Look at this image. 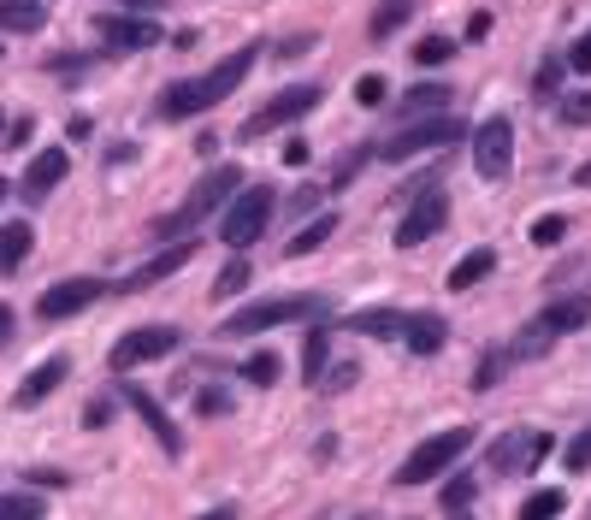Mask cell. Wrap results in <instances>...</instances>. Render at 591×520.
I'll return each instance as SVG.
<instances>
[{
	"label": "cell",
	"mask_w": 591,
	"mask_h": 520,
	"mask_svg": "<svg viewBox=\"0 0 591 520\" xmlns=\"http://www.w3.org/2000/svg\"><path fill=\"white\" fill-rule=\"evenodd\" d=\"M255 60H260V48H237V54H225L214 72H201V77H178V83H166L160 101H154V118H166V125H178V118H201V113H214L225 95H237L242 90V77L255 72Z\"/></svg>",
	"instance_id": "obj_1"
},
{
	"label": "cell",
	"mask_w": 591,
	"mask_h": 520,
	"mask_svg": "<svg viewBox=\"0 0 591 520\" xmlns=\"http://www.w3.org/2000/svg\"><path fill=\"white\" fill-rule=\"evenodd\" d=\"M242 189V171L237 166H207L196 184H189V196L178 214H166V219H154V237H189L207 214H219V207H231V196Z\"/></svg>",
	"instance_id": "obj_2"
},
{
	"label": "cell",
	"mask_w": 591,
	"mask_h": 520,
	"mask_svg": "<svg viewBox=\"0 0 591 520\" xmlns=\"http://www.w3.org/2000/svg\"><path fill=\"white\" fill-rule=\"evenodd\" d=\"M467 449H474V426H449V431H438V438H426V444H414L408 456H403V467H396V485H432L438 474H449Z\"/></svg>",
	"instance_id": "obj_3"
},
{
	"label": "cell",
	"mask_w": 591,
	"mask_h": 520,
	"mask_svg": "<svg viewBox=\"0 0 591 520\" xmlns=\"http://www.w3.org/2000/svg\"><path fill=\"white\" fill-rule=\"evenodd\" d=\"M296 320H325V302H320V297H272V302L237 308V314H225L219 337H255V332H272V325H296Z\"/></svg>",
	"instance_id": "obj_4"
},
{
	"label": "cell",
	"mask_w": 591,
	"mask_h": 520,
	"mask_svg": "<svg viewBox=\"0 0 591 520\" xmlns=\"http://www.w3.org/2000/svg\"><path fill=\"white\" fill-rule=\"evenodd\" d=\"M272 207H278V196L267 184H242L231 196V207H225V219H219V237L231 242L237 254L255 249V242L267 237V225H272Z\"/></svg>",
	"instance_id": "obj_5"
},
{
	"label": "cell",
	"mask_w": 591,
	"mask_h": 520,
	"mask_svg": "<svg viewBox=\"0 0 591 520\" xmlns=\"http://www.w3.org/2000/svg\"><path fill=\"white\" fill-rule=\"evenodd\" d=\"M314 107H320V83H290V90H278L255 118H242L237 136H242V143H260V136H272V131L296 125V118H308Z\"/></svg>",
	"instance_id": "obj_6"
},
{
	"label": "cell",
	"mask_w": 591,
	"mask_h": 520,
	"mask_svg": "<svg viewBox=\"0 0 591 520\" xmlns=\"http://www.w3.org/2000/svg\"><path fill=\"white\" fill-rule=\"evenodd\" d=\"M456 136H462V118H449V113L414 118V125H403L396 136L379 143V160H385V166H403V160H414V154H426V148H449Z\"/></svg>",
	"instance_id": "obj_7"
},
{
	"label": "cell",
	"mask_w": 591,
	"mask_h": 520,
	"mask_svg": "<svg viewBox=\"0 0 591 520\" xmlns=\"http://www.w3.org/2000/svg\"><path fill=\"white\" fill-rule=\"evenodd\" d=\"M474 171H479L485 184H502L515 171V125L502 113H491L474 131Z\"/></svg>",
	"instance_id": "obj_8"
},
{
	"label": "cell",
	"mask_w": 591,
	"mask_h": 520,
	"mask_svg": "<svg viewBox=\"0 0 591 520\" xmlns=\"http://www.w3.org/2000/svg\"><path fill=\"white\" fill-rule=\"evenodd\" d=\"M178 350V325H136V332H125L113 343V355H107V367L113 373H136V367H148V361H160Z\"/></svg>",
	"instance_id": "obj_9"
},
{
	"label": "cell",
	"mask_w": 591,
	"mask_h": 520,
	"mask_svg": "<svg viewBox=\"0 0 591 520\" xmlns=\"http://www.w3.org/2000/svg\"><path fill=\"white\" fill-rule=\"evenodd\" d=\"M556 449L550 431H538V426H515V431H502L497 449H491V474L497 479H509V474H527V467H538Z\"/></svg>",
	"instance_id": "obj_10"
},
{
	"label": "cell",
	"mask_w": 591,
	"mask_h": 520,
	"mask_svg": "<svg viewBox=\"0 0 591 520\" xmlns=\"http://www.w3.org/2000/svg\"><path fill=\"white\" fill-rule=\"evenodd\" d=\"M449 225V201H444V189H421L414 196V207L403 219H396V249H421V242H432Z\"/></svg>",
	"instance_id": "obj_11"
},
{
	"label": "cell",
	"mask_w": 591,
	"mask_h": 520,
	"mask_svg": "<svg viewBox=\"0 0 591 520\" xmlns=\"http://www.w3.org/2000/svg\"><path fill=\"white\" fill-rule=\"evenodd\" d=\"M101 297H107V284H101V279H60V284L42 290L37 314L42 320H72V314H83V308H95Z\"/></svg>",
	"instance_id": "obj_12"
},
{
	"label": "cell",
	"mask_w": 591,
	"mask_h": 520,
	"mask_svg": "<svg viewBox=\"0 0 591 520\" xmlns=\"http://www.w3.org/2000/svg\"><path fill=\"white\" fill-rule=\"evenodd\" d=\"M95 37L107 42L113 54H136V48H154V42H160V24L131 19V12H107V19H95Z\"/></svg>",
	"instance_id": "obj_13"
},
{
	"label": "cell",
	"mask_w": 591,
	"mask_h": 520,
	"mask_svg": "<svg viewBox=\"0 0 591 520\" xmlns=\"http://www.w3.org/2000/svg\"><path fill=\"white\" fill-rule=\"evenodd\" d=\"M65 171H72V154H65V148H42L37 160L24 166V184H19L24 201H30V207L48 201V196H54V189L65 184Z\"/></svg>",
	"instance_id": "obj_14"
},
{
	"label": "cell",
	"mask_w": 591,
	"mask_h": 520,
	"mask_svg": "<svg viewBox=\"0 0 591 520\" xmlns=\"http://www.w3.org/2000/svg\"><path fill=\"white\" fill-rule=\"evenodd\" d=\"M196 254H201V242H196V237H178V242H172V249H160V254H154L148 267H136V272H131V279L118 284V290H148V284H160V279H172V272H184Z\"/></svg>",
	"instance_id": "obj_15"
},
{
	"label": "cell",
	"mask_w": 591,
	"mask_h": 520,
	"mask_svg": "<svg viewBox=\"0 0 591 520\" xmlns=\"http://www.w3.org/2000/svg\"><path fill=\"white\" fill-rule=\"evenodd\" d=\"M65 373H72V361H65V355H48L42 367H30V373H24V385L12 391V408H42L48 396L65 385Z\"/></svg>",
	"instance_id": "obj_16"
},
{
	"label": "cell",
	"mask_w": 591,
	"mask_h": 520,
	"mask_svg": "<svg viewBox=\"0 0 591 520\" xmlns=\"http://www.w3.org/2000/svg\"><path fill=\"white\" fill-rule=\"evenodd\" d=\"M125 403L136 408V420H143V426L154 431V438H160V449H166V456H184V431H178V426L166 420V408L154 403L148 391H125Z\"/></svg>",
	"instance_id": "obj_17"
},
{
	"label": "cell",
	"mask_w": 591,
	"mask_h": 520,
	"mask_svg": "<svg viewBox=\"0 0 591 520\" xmlns=\"http://www.w3.org/2000/svg\"><path fill=\"white\" fill-rule=\"evenodd\" d=\"M343 332L391 343V337H403V332H408V314H403V308H361V314L343 320Z\"/></svg>",
	"instance_id": "obj_18"
},
{
	"label": "cell",
	"mask_w": 591,
	"mask_h": 520,
	"mask_svg": "<svg viewBox=\"0 0 591 520\" xmlns=\"http://www.w3.org/2000/svg\"><path fill=\"white\" fill-rule=\"evenodd\" d=\"M556 337H562V332H556V325H550V314H538V320H527V325H520V332H515V343H509V350H502V355H509V361H545Z\"/></svg>",
	"instance_id": "obj_19"
},
{
	"label": "cell",
	"mask_w": 591,
	"mask_h": 520,
	"mask_svg": "<svg viewBox=\"0 0 591 520\" xmlns=\"http://www.w3.org/2000/svg\"><path fill=\"white\" fill-rule=\"evenodd\" d=\"M30 249H37V231H30L24 219H12V225H0V279H12V272L30 260Z\"/></svg>",
	"instance_id": "obj_20"
},
{
	"label": "cell",
	"mask_w": 591,
	"mask_h": 520,
	"mask_svg": "<svg viewBox=\"0 0 591 520\" xmlns=\"http://www.w3.org/2000/svg\"><path fill=\"white\" fill-rule=\"evenodd\" d=\"M444 337H449V325H444L438 314H408V332H403L408 355H438Z\"/></svg>",
	"instance_id": "obj_21"
},
{
	"label": "cell",
	"mask_w": 591,
	"mask_h": 520,
	"mask_svg": "<svg viewBox=\"0 0 591 520\" xmlns=\"http://www.w3.org/2000/svg\"><path fill=\"white\" fill-rule=\"evenodd\" d=\"M491 267H497L491 249H467L456 267H449V290H456V297H462V290H474L479 279H491Z\"/></svg>",
	"instance_id": "obj_22"
},
{
	"label": "cell",
	"mask_w": 591,
	"mask_h": 520,
	"mask_svg": "<svg viewBox=\"0 0 591 520\" xmlns=\"http://www.w3.org/2000/svg\"><path fill=\"white\" fill-rule=\"evenodd\" d=\"M408 19H414V0H379L373 19H367V37H373V42H391Z\"/></svg>",
	"instance_id": "obj_23"
},
{
	"label": "cell",
	"mask_w": 591,
	"mask_h": 520,
	"mask_svg": "<svg viewBox=\"0 0 591 520\" xmlns=\"http://www.w3.org/2000/svg\"><path fill=\"white\" fill-rule=\"evenodd\" d=\"M325 361H332V332H325V320H314V332H308V343H302V378L308 385L325 378Z\"/></svg>",
	"instance_id": "obj_24"
},
{
	"label": "cell",
	"mask_w": 591,
	"mask_h": 520,
	"mask_svg": "<svg viewBox=\"0 0 591 520\" xmlns=\"http://www.w3.org/2000/svg\"><path fill=\"white\" fill-rule=\"evenodd\" d=\"M48 12L37 0H0V30H12V37H30V30H42Z\"/></svg>",
	"instance_id": "obj_25"
},
{
	"label": "cell",
	"mask_w": 591,
	"mask_h": 520,
	"mask_svg": "<svg viewBox=\"0 0 591 520\" xmlns=\"http://www.w3.org/2000/svg\"><path fill=\"white\" fill-rule=\"evenodd\" d=\"M332 231H338V214H314V219H308V225H302V231H296V237H290V249H284V260H302V254H314V249H320V242H325V237H332Z\"/></svg>",
	"instance_id": "obj_26"
},
{
	"label": "cell",
	"mask_w": 591,
	"mask_h": 520,
	"mask_svg": "<svg viewBox=\"0 0 591 520\" xmlns=\"http://www.w3.org/2000/svg\"><path fill=\"white\" fill-rule=\"evenodd\" d=\"M449 107V90H444V83H414V90L403 95V113L408 118H438Z\"/></svg>",
	"instance_id": "obj_27"
},
{
	"label": "cell",
	"mask_w": 591,
	"mask_h": 520,
	"mask_svg": "<svg viewBox=\"0 0 591 520\" xmlns=\"http://www.w3.org/2000/svg\"><path fill=\"white\" fill-rule=\"evenodd\" d=\"M545 314H550L556 332L568 337V332H580V325H591V302H585V297H562V302H550Z\"/></svg>",
	"instance_id": "obj_28"
},
{
	"label": "cell",
	"mask_w": 591,
	"mask_h": 520,
	"mask_svg": "<svg viewBox=\"0 0 591 520\" xmlns=\"http://www.w3.org/2000/svg\"><path fill=\"white\" fill-rule=\"evenodd\" d=\"M562 509H568V497H562V491H550V485H545V491H532L527 502H520V514H515V520H556Z\"/></svg>",
	"instance_id": "obj_29"
},
{
	"label": "cell",
	"mask_w": 591,
	"mask_h": 520,
	"mask_svg": "<svg viewBox=\"0 0 591 520\" xmlns=\"http://www.w3.org/2000/svg\"><path fill=\"white\" fill-rule=\"evenodd\" d=\"M42 514H48V497H30V491L0 497V520H42Z\"/></svg>",
	"instance_id": "obj_30"
},
{
	"label": "cell",
	"mask_w": 591,
	"mask_h": 520,
	"mask_svg": "<svg viewBox=\"0 0 591 520\" xmlns=\"http://www.w3.org/2000/svg\"><path fill=\"white\" fill-rule=\"evenodd\" d=\"M242 378H249V385H260V391H272L278 378H284V361H278L272 350H260V355L249 361V367H242Z\"/></svg>",
	"instance_id": "obj_31"
},
{
	"label": "cell",
	"mask_w": 591,
	"mask_h": 520,
	"mask_svg": "<svg viewBox=\"0 0 591 520\" xmlns=\"http://www.w3.org/2000/svg\"><path fill=\"white\" fill-rule=\"evenodd\" d=\"M556 118H562V125H573V131H585V125H591V90L562 95V101H556Z\"/></svg>",
	"instance_id": "obj_32"
},
{
	"label": "cell",
	"mask_w": 591,
	"mask_h": 520,
	"mask_svg": "<svg viewBox=\"0 0 591 520\" xmlns=\"http://www.w3.org/2000/svg\"><path fill=\"white\" fill-rule=\"evenodd\" d=\"M449 54H456V42H449V37H421V42H414V65H421V72L444 65Z\"/></svg>",
	"instance_id": "obj_33"
},
{
	"label": "cell",
	"mask_w": 591,
	"mask_h": 520,
	"mask_svg": "<svg viewBox=\"0 0 591 520\" xmlns=\"http://www.w3.org/2000/svg\"><path fill=\"white\" fill-rule=\"evenodd\" d=\"M249 279H255V267H249V260H225V272H219L214 297H219V302H225V297H237V290L249 284Z\"/></svg>",
	"instance_id": "obj_34"
},
{
	"label": "cell",
	"mask_w": 591,
	"mask_h": 520,
	"mask_svg": "<svg viewBox=\"0 0 591 520\" xmlns=\"http://www.w3.org/2000/svg\"><path fill=\"white\" fill-rule=\"evenodd\" d=\"M438 497H444V509H449V514H462V509H467V502H474V474L449 479V485H444V491H438Z\"/></svg>",
	"instance_id": "obj_35"
},
{
	"label": "cell",
	"mask_w": 591,
	"mask_h": 520,
	"mask_svg": "<svg viewBox=\"0 0 591 520\" xmlns=\"http://www.w3.org/2000/svg\"><path fill=\"white\" fill-rule=\"evenodd\" d=\"M562 237H568V219H562V214H545V219L532 225V242H538V249H556Z\"/></svg>",
	"instance_id": "obj_36"
},
{
	"label": "cell",
	"mask_w": 591,
	"mask_h": 520,
	"mask_svg": "<svg viewBox=\"0 0 591 520\" xmlns=\"http://www.w3.org/2000/svg\"><path fill=\"white\" fill-rule=\"evenodd\" d=\"M562 461H568V474H591V426L573 438L568 449H562Z\"/></svg>",
	"instance_id": "obj_37"
},
{
	"label": "cell",
	"mask_w": 591,
	"mask_h": 520,
	"mask_svg": "<svg viewBox=\"0 0 591 520\" xmlns=\"http://www.w3.org/2000/svg\"><path fill=\"white\" fill-rule=\"evenodd\" d=\"M48 72L65 77V83H77L83 72H90V60H83V54H54V60H48Z\"/></svg>",
	"instance_id": "obj_38"
},
{
	"label": "cell",
	"mask_w": 591,
	"mask_h": 520,
	"mask_svg": "<svg viewBox=\"0 0 591 520\" xmlns=\"http://www.w3.org/2000/svg\"><path fill=\"white\" fill-rule=\"evenodd\" d=\"M385 95H391L385 77H361V83H355V101H361V107H385Z\"/></svg>",
	"instance_id": "obj_39"
},
{
	"label": "cell",
	"mask_w": 591,
	"mask_h": 520,
	"mask_svg": "<svg viewBox=\"0 0 591 520\" xmlns=\"http://www.w3.org/2000/svg\"><path fill=\"white\" fill-rule=\"evenodd\" d=\"M556 83H562V60H545V65H538V77H532V90H538V95H550Z\"/></svg>",
	"instance_id": "obj_40"
},
{
	"label": "cell",
	"mask_w": 591,
	"mask_h": 520,
	"mask_svg": "<svg viewBox=\"0 0 591 520\" xmlns=\"http://www.w3.org/2000/svg\"><path fill=\"white\" fill-rule=\"evenodd\" d=\"M568 72H591V30L568 48Z\"/></svg>",
	"instance_id": "obj_41"
},
{
	"label": "cell",
	"mask_w": 591,
	"mask_h": 520,
	"mask_svg": "<svg viewBox=\"0 0 591 520\" xmlns=\"http://www.w3.org/2000/svg\"><path fill=\"white\" fill-rule=\"evenodd\" d=\"M196 408H201V414H231V396H225V391H201Z\"/></svg>",
	"instance_id": "obj_42"
},
{
	"label": "cell",
	"mask_w": 591,
	"mask_h": 520,
	"mask_svg": "<svg viewBox=\"0 0 591 520\" xmlns=\"http://www.w3.org/2000/svg\"><path fill=\"white\" fill-rule=\"evenodd\" d=\"M491 12H474V19H467V42H485V37H491Z\"/></svg>",
	"instance_id": "obj_43"
},
{
	"label": "cell",
	"mask_w": 591,
	"mask_h": 520,
	"mask_svg": "<svg viewBox=\"0 0 591 520\" xmlns=\"http://www.w3.org/2000/svg\"><path fill=\"white\" fill-rule=\"evenodd\" d=\"M107 420H113V403H107V396H101V403H90V414H83V426L95 431V426H107Z\"/></svg>",
	"instance_id": "obj_44"
},
{
	"label": "cell",
	"mask_w": 591,
	"mask_h": 520,
	"mask_svg": "<svg viewBox=\"0 0 591 520\" xmlns=\"http://www.w3.org/2000/svg\"><path fill=\"white\" fill-rule=\"evenodd\" d=\"M350 385H355V367H350V361H343L338 373H325V391H350Z\"/></svg>",
	"instance_id": "obj_45"
},
{
	"label": "cell",
	"mask_w": 591,
	"mask_h": 520,
	"mask_svg": "<svg viewBox=\"0 0 591 520\" xmlns=\"http://www.w3.org/2000/svg\"><path fill=\"white\" fill-rule=\"evenodd\" d=\"M314 48V37H290V42H278V60H296V54H308Z\"/></svg>",
	"instance_id": "obj_46"
},
{
	"label": "cell",
	"mask_w": 591,
	"mask_h": 520,
	"mask_svg": "<svg viewBox=\"0 0 591 520\" xmlns=\"http://www.w3.org/2000/svg\"><path fill=\"white\" fill-rule=\"evenodd\" d=\"M296 219H302V214H314V207H320V189H296Z\"/></svg>",
	"instance_id": "obj_47"
},
{
	"label": "cell",
	"mask_w": 591,
	"mask_h": 520,
	"mask_svg": "<svg viewBox=\"0 0 591 520\" xmlns=\"http://www.w3.org/2000/svg\"><path fill=\"white\" fill-rule=\"evenodd\" d=\"M284 166H308V143H302V136H290V143H284Z\"/></svg>",
	"instance_id": "obj_48"
},
{
	"label": "cell",
	"mask_w": 591,
	"mask_h": 520,
	"mask_svg": "<svg viewBox=\"0 0 591 520\" xmlns=\"http://www.w3.org/2000/svg\"><path fill=\"white\" fill-rule=\"evenodd\" d=\"M12 332H19V325H12V308L0 302V350H7V343H12Z\"/></svg>",
	"instance_id": "obj_49"
},
{
	"label": "cell",
	"mask_w": 591,
	"mask_h": 520,
	"mask_svg": "<svg viewBox=\"0 0 591 520\" xmlns=\"http://www.w3.org/2000/svg\"><path fill=\"white\" fill-rule=\"evenodd\" d=\"M30 131H37V125H30V118H12V136H7V143H12V148H19V143H30Z\"/></svg>",
	"instance_id": "obj_50"
},
{
	"label": "cell",
	"mask_w": 591,
	"mask_h": 520,
	"mask_svg": "<svg viewBox=\"0 0 591 520\" xmlns=\"http://www.w3.org/2000/svg\"><path fill=\"white\" fill-rule=\"evenodd\" d=\"M30 485H65V474H54V467H37V474H30Z\"/></svg>",
	"instance_id": "obj_51"
},
{
	"label": "cell",
	"mask_w": 591,
	"mask_h": 520,
	"mask_svg": "<svg viewBox=\"0 0 591 520\" xmlns=\"http://www.w3.org/2000/svg\"><path fill=\"white\" fill-rule=\"evenodd\" d=\"M125 7H131V12H160L166 0H125Z\"/></svg>",
	"instance_id": "obj_52"
},
{
	"label": "cell",
	"mask_w": 591,
	"mask_h": 520,
	"mask_svg": "<svg viewBox=\"0 0 591 520\" xmlns=\"http://www.w3.org/2000/svg\"><path fill=\"white\" fill-rule=\"evenodd\" d=\"M196 520H237V509L225 502V509H207V514H196Z\"/></svg>",
	"instance_id": "obj_53"
},
{
	"label": "cell",
	"mask_w": 591,
	"mask_h": 520,
	"mask_svg": "<svg viewBox=\"0 0 591 520\" xmlns=\"http://www.w3.org/2000/svg\"><path fill=\"white\" fill-rule=\"evenodd\" d=\"M7 136H12V118H7V113H0V143H7Z\"/></svg>",
	"instance_id": "obj_54"
},
{
	"label": "cell",
	"mask_w": 591,
	"mask_h": 520,
	"mask_svg": "<svg viewBox=\"0 0 591 520\" xmlns=\"http://www.w3.org/2000/svg\"><path fill=\"white\" fill-rule=\"evenodd\" d=\"M580 184H585V189H591V160H585V166H580Z\"/></svg>",
	"instance_id": "obj_55"
},
{
	"label": "cell",
	"mask_w": 591,
	"mask_h": 520,
	"mask_svg": "<svg viewBox=\"0 0 591 520\" xmlns=\"http://www.w3.org/2000/svg\"><path fill=\"white\" fill-rule=\"evenodd\" d=\"M449 520H474V514H467V509H462V514H449Z\"/></svg>",
	"instance_id": "obj_56"
},
{
	"label": "cell",
	"mask_w": 591,
	"mask_h": 520,
	"mask_svg": "<svg viewBox=\"0 0 591 520\" xmlns=\"http://www.w3.org/2000/svg\"><path fill=\"white\" fill-rule=\"evenodd\" d=\"M0 201H7V178H0Z\"/></svg>",
	"instance_id": "obj_57"
},
{
	"label": "cell",
	"mask_w": 591,
	"mask_h": 520,
	"mask_svg": "<svg viewBox=\"0 0 591 520\" xmlns=\"http://www.w3.org/2000/svg\"><path fill=\"white\" fill-rule=\"evenodd\" d=\"M355 520H367V514H355Z\"/></svg>",
	"instance_id": "obj_58"
},
{
	"label": "cell",
	"mask_w": 591,
	"mask_h": 520,
	"mask_svg": "<svg viewBox=\"0 0 591 520\" xmlns=\"http://www.w3.org/2000/svg\"><path fill=\"white\" fill-rule=\"evenodd\" d=\"M37 7H42V0H37Z\"/></svg>",
	"instance_id": "obj_59"
}]
</instances>
